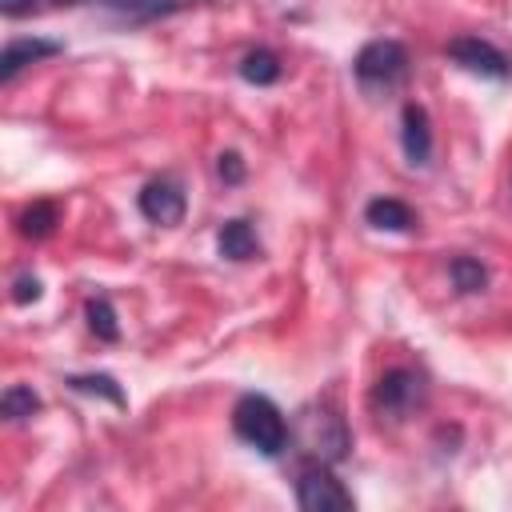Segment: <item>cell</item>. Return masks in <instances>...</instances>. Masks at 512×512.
Listing matches in <instances>:
<instances>
[{
  "label": "cell",
  "mask_w": 512,
  "mask_h": 512,
  "mask_svg": "<svg viewBox=\"0 0 512 512\" xmlns=\"http://www.w3.org/2000/svg\"><path fill=\"white\" fill-rule=\"evenodd\" d=\"M232 428H236V436L244 444H252L264 456H280L288 448V424H284L280 408L268 396H260V392H248V396L236 400Z\"/></svg>",
  "instance_id": "cell-1"
},
{
  "label": "cell",
  "mask_w": 512,
  "mask_h": 512,
  "mask_svg": "<svg viewBox=\"0 0 512 512\" xmlns=\"http://www.w3.org/2000/svg\"><path fill=\"white\" fill-rule=\"evenodd\" d=\"M300 444H304V452L312 456V460H320V464H332V460H340L344 452H348V428H344V420L336 416V412H328V408H308V412H300Z\"/></svg>",
  "instance_id": "cell-2"
},
{
  "label": "cell",
  "mask_w": 512,
  "mask_h": 512,
  "mask_svg": "<svg viewBox=\"0 0 512 512\" xmlns=\"http://www.w3.org/2000/svg\"><path fill=\"white\" fill-rule=\"evenodd\" d=\"M296 504L304 512H348L352 508V492L316 460L296 480Z\"/></svg>",
  "instance_id": "cell-3"
},
{
  "label": "cell",
  "mask_w": 512,
  "mask_h": 512,
  "mask_svg": "<svg viewBox=\"0 0 512 512\" xmlns=\"http://www.w3.org/2000/svg\"><path fill=\"white\" fill-rule=\"evenodd\" d=\"M420 404H424V380H420L412 368H392V372H384V376L376 380V388H372V408H376L380 416L400 420V416H408V412L420 408Z\"/></svg>",
  "instance_id": "cell-4"
},
{
  "label": "cell",
  "mask_w": 512,
  "mask_h": 512,
  "mask_svg": "<svg viewBox=\"0 0 512 512\" xmlns=\"http://www.w3.org/2000/svg\"><path fill=\"white\" fill-rule=\"evenodd\" d=\"M352 72H356L360 84H384L388 88L408 72V52L396 40H372V44H364L356 52Z\"/></svg>",
  "instance_id": "cell-5"
},
{
  "label": "cell",
  "mask_w": 512,
  "mask_h": 512,
  "mask_svg": "<svg viewBox=\"0 0 512 512\" xmlns=\"http://www.w3.org/2000/svg\"><path fill=\"white\" fill-rule=\"evenodd\" d=\"M448 56H452L460 68L476 72V76H492V80L512 76L508 56H504L500 48H492L488 40H480V36H456V40L448 44Z\"/></svg>",
  "instance_id": "cell-6"
},
{
  "label": "cell",
  "mask_w": 512,
  "mask_h": 512,
  "mask_svg": "<svg viewBox=\"0 0 512 512\" xmlns=\"http://www.w3.org/2000/svg\"><path fill=\"white\" fill-rule=\"evenodd\" d=\"M140 212H144L152 224H164V228L180 224V220H184V188H180L172 176H160V180L144 184V192H140Z\"/></svg>",
  "instance_id": "cell-7"
},
{
  "label": "cell",
  "mask_w": 512,
  "mask_h": 512,
  "mask_svg": "<svg viewBox=\"0 0 512 512\" xmlns=\"http://www.w3.org/2000/svg\"><path fill=\"white\" fill-rule=\"evenodd\" d=\"M400 144H404V156L412 164H428L432 156V124H428V112L420 104H404V120H400Z\"/></svg>",
  "instance_id": "cell-8"
},
{
  "label": "cell",
  "mask_w": 512,
  "mask_h": 512,
  "mask_svg": "<svg viewBox=\"0 0 512 512\" xmlns=\"http://www.w3.org/2000/svg\"><path fill=\"white\" fill-rule=\"evenodd\" d=\"M56 4H84V0H56ZM96 4H108L116 16L140 24V20H156V16H168V12H180V8H192L204 0H96Z\"/></svg>",
  "instance_id": "cell-9"
},
{
  "label": "cell",
  "mask_w": 512,
  "mask_h": 512,
  "mask_svg": "<svg viewBox=\"0 0 512 512\" xmlns=\"http://www.w3.org/2000/svg\"><path fill=\"white\" fill-rule=\"evenodd\" d=\"M56 52H60V44H52V40H12L0 56V80H12L24 64H36V60L56 56Z\"/></svg>",
  "instance_id": "cell-10"
},
{
  "label": "cell",
  "mask_w": 512,
  "mask_h": 512,
  "mask_svg": "<svg viewBox=\"0 0 512 512\" xmlns=\"http://www.w3.org/2000/svg\"><path fill=\"white\" fill-rule=\"evenodd\" d=\"M364 220H368L372 228H380V232H408V228L416 224L412 208H408L404 200H392V196L372 200V204L364 208Z\"/></svg>",
  "instance_id": "cell-11"
},
{
  "label": "cell",
  "mask_w": 512,
  "mask_h": 512,
  "mask_svg": "<svg viewBox=\"0 0 512 512\" xmlns=\"http://www.w3.org/2000/svg\"><path fill=\"white\" fill-rule=\"evenodd\" d=\"M220 256H228V260H252V256H260V244H256V232L248 228V220H228L224 228H220Z\"/></svg>",
  "instance_id": "cell-12"
},
{
  "label": "cell",
  "mask_w": 512,
  "mask_h": 512,
  "mask_svg": "<svg viewBox=\"0 0 512 512\" xmlns=\"http://www.w3.org/2000/svg\"><path fill=\"white\" fill-rule=\"evenodd\" d=\"M240 76H244L248 84H272V80H280V60H276V52H268V48L248 52V56L240 60Z\"/></svg>",
  "instance_id": "cell-13"
},
{
  "label": "cell",
  "mask_w": 512,
  "mask_h": 512,
  "mask_svg": "<svg viewBox=\"0 0 512 512\" xmlns=\"http://www.w3.org/2000/svg\"><path fill=\"white\" fill-rule=\"evenodd\" d=\"M20 236H28V240H44L52 228H56V204H48V200H36L32 208H24L20 212Z\"/></svg>",
  "instance_id": "cell-14"
},
{
  "label": "cell",
  "mask_w": 512,
  "mask_h": 512,
  "mask_svg": "<svg viewBox=\"0 0 512 512\" xmlns=\"http://www.w3.org/2000/svg\"><path fill=\"white\" fill-rule=\"evenodd\" d=\"M0 412H4L8 420H28V416L40 412V396H36L28 384H12V388H4V396H0Z\"/></svg>",
  "instance_id": "cell-15"
},
{
  "label": "cell",
  "mask_w": 512,
  "mask_h": 512,
  "mask_svg": "<svg viewBox=\"0 0 512 512\" xmlns=\"http://www.w3.org/2000/svg\"><path fill=\"white\" fill-rule=\"evenodd\" d=\"M448 272H452V280H456V288H460V292H480V288L488 284L484 264H480V260H472V256H456Z\"/></svg>",
  "instance_id": "cell-16"
},
{
  "label": "cell",
  "mask_w": 512,
  "mask_h": 512,
  "mask_svg": "<svg viewBox=\"0 0 512 512\" xmlns=\"http://www.w3.org/2000/svg\"><path fill=\"white\" fill-rule=\"evenodd\" d=\"M88 328L100 336V340H116L120 336V324H116V312H112V304L104 300V296H96V300H88Z\"/></svg>",
  "instance_id": "cell-17"
},
{
  "label": "cell",
  "mask_w": 512,
  "mask_h": 512,
  "mask_svg": "<svg viewBox=\"0 0 512 512\" xmlns=\"http://www.w3.org/2000/svg\"><path fill=\"white\" fill-rule=\"evenodd\" d=\"M68 384H72L76 392H100V396H108L112 404H124L120 384H116L112 376H104V372H96V376H68Z\"/></svg>",
  "instance_id": "cell-18"
},
{
  "label": "cell",
  "mask_w": 512,
  "mask_h": 512,
  "mask_svg": "<svg viewBox=\"0 0 512 512\" xmlns=\"http://www.w3.org/2000/svg\"><path fill=\"white\" fill-rule=\"evenodd\" d=\"M220 176H224V184H240L244 180V160L236 156V152H220Z\"/></svg>",
  "instance_id": "cell-19"
},
{
  "label": "cell",
  "mask_w": 512,
  "mask_h": 512,
  "mask_svg": "<svg viewBox=\"0 0 512 512\" xmlns=\"http://www.w3.org/2000/svg\"><path fill=\"white\" fill-rule=\"evenodd\" d=\"M12 300L16 304H28V300H40V280L36 276H16V284H12Z\"/></svg>",
  "instance_id": "cell-20"
},
{
  "label": "cell",
  "mask_w": 512,
  "mask_h": 512,
  "mask_svg": "<svg viewBox=\"0 0 512 512\" xmlns=\"http://www.w3.org/2000/svg\"><path fill=\"white\" fill-rule=\"evenodd\" d=\"M32 8V0H0V12L4 16H20V12H28Z\"/></svg>",
  "instance_id": "cell-21"
}]
</instances>
